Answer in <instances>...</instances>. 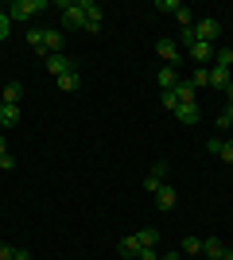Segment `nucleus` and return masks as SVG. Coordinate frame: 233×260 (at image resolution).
I'll return each instance as SVG.
<instances>
[{
  "label": "nucleus",
  "instance_id": "1",
  "mask_svg": "<svg viewBox=\"0 0 233 260\" xmlns=\"http://www.w3.org/2000/svg\"><path fill=\"white\" fill-rule=\"evenodd\" d=\"M43 8H47V0H12L4 12H8L12 23H23V20H31V16H39Z\"/></svg>",
  "mask_w": 233,
  "mask_h": 260
},
{
  "label": "nucleus",
  "instance_id": "2",
  "mask_svg": "<svg viewBox=\"0 0 233 260\" xmlns=\"http://www.w3.org/2000/svg\"><path fill=\"white\" fill-rule=\"evenodd\" d=\"M62 23L86 31V8H82V0H66V4H62Z\"/></svg>",
  "mask_w": 233,
  "mask_h": 260
},
{
  "label": "nucleus",
  "instance_id": "3",
  "mask_svg": "<svg viewBox=\"0 0 233 260\" xmlns=\"http://www.w3.org/2000/svg\"><path fill=\"white\" fill-rule=\"evenodd\" d=\"M190 27H194V39H198V43H214V39L222 35V23L210 20V16H206V20H198V23H190Z\"/></svg>",
  "mask_w": 233,
  "mask_h": 260
},
{
  "label": "nucleus",
  "instance_id": "4",
  "mask_svg": "<svg viewBox=\"0 0 233 260\" xmlns=\"http://www.w3.org/2000/svg\"><path fill=\"white\" fill-rule=\"evenodd\" d=\"M167 171H171V163H155L152 171H148V179H144L148 194H159V186H167Z\"/></svg>",
  "mask_w": 233,
  "mask_h": 260
},
{
  "label": "nucleus",
  "instance_id": "5",
  "mask_svg": "<svg viewBox=\"0 0 233 260\" xmlns=\"http://www.w3.org/2000/svg\"><path fill=\"white\" fill-rule=\"evenodd\" d=\"M62 47H66V35L55 31V27H47V31H43V47H39V54H62Z\"/></svg>",
  "mask_w": 233,
  "mask_h": 260
},
{
  "label": "nucleus",
  "instance_id": "6",
  "mask_svg": "<svg viewBox=\"0 0 233 260\" xmlns=\"http://www.w3.org/2000/svg\"><path fill=\"white\" fill-rule=\"evenodd\" d=\"M47 70H51L55 78H62V74H74L78 66H74L70 54H47Z\"/></svg>",
  "mask_w": 233,
  "mask_h": 260
},
{
  "label": "nucleus",
  "instance_id": "7",
  "mask_svg": "<svg viewBox=\"0 0 233 260\" xmlns=\"http://www.w3.org/2000/svg\"><path fill=\"white\" fill-rule=\"evenodd\" d=\"M187 54H190V62L206 66V62H210V54H214V43H190V47H187Z\"/></svg>",
  "mask_w": 233,
  "mask_h": 260
},
{
  "label": "nucleus",
  "instance_id": "8",
  "mask_svg": "<svg viewBox=\"0 0 233 260\" xmlns=\"http://www.w3.org/2000/svg\"><path fill=\"white\" fill-rule=\"evenodd\" d=\"M0 101H4V105H20V101H23V82H4Z\"/></svg>",
  "mask_w": 233,
  "mask_h": 260
},
{
  "label": "nucleus",
  "instance_id": "9",
  "mask_svg": "<svg viewBox=\"0 0 233 260\" xmlns=\"http://www.w3.org/2000/svg\"><path fill=\"white\" fill-rule=\"evenodd\" d=\"M155 51H159V58H163V66H175V62H179V47L171 43V39H159V43H155Z\"/></svg>",
  "mask_w": 233,
  "mask_h": 260
},
{
  "label": "nucleus",
  "instance_id": "10",
  "mask_svg": "<svg viewBox=\"0 0 233 260\" xmlns=\"http://www.w3.org/2000/svg\"><path fill=\"white\" fill-rule=\"evenodd\" d=\"M140 249H144V245H140V241H136V233H128V237H121V245H117V252H121V256H140Z\"/></svg>",
  "mask_w": 233,
  "mask_h": 260
},
{
  "label": "nucleus",
  "instance_id": "11",
  "mask_svg": "<svg viewBox=\"0 0 233 260\" xmlns=\"http://www.w3.org/2000/svg\"><path fill=\"white\" fill-rule=\"evenodd\" d=\"M171 93L179 98V105H194V86H190L187 78H179V86L171 89Z\"/></svg>",
  "mask_w": 233,
  "mask_h": 260
},
{
  "label": "nucleus",
  "instance_id": "12",
  "mask_svg": "<svg viewBox=\"0 0 233 260\" xmlns=\"http://www.w3.org/2000/svg\"><path fill=\"white\" fill-rule=\"evenodd\" d=\"M175 117H179V124H198L202 113H198V105H179V109H175Z\"/></svg>",
  "mask_w": 233,
  "mask_h": 260
},
{
  "label": "nucleus",
  "instance_id": "13",
  "mask_svg": "<svg viewBox=\"0 0 233 260\" xmlns=\"http://www.w3.org/2000/svg\"><path fill=\"white\" fill-rule=\"evenodd\" d=\"M179 86V70L175 66H159V89H175Z\"/></svg>",
  "mask_w": 233,
  "mask_h": 260
},
{
  "label": "nucleus",
  "instance_id": "14",
  "mask_svg": "<svg viewBox=\"0 0 233 260\" xmlns=\"http://www.w3.org/2000/svg\"><path fill=\"white\" fill-rule=\"evenodd\" d=\"M233 70H222V66H210V86L214 89H225V86H229V82H233Z\"/></svg>",
  "mask_w": 233,
  "mask_h": 260
},
{
  "label": "nucleus",
  "instance_id": "15",
  "mask_svg": "<svg viewBox=\"0 0 233 260\" xmlns=\"http://www.w3.org/2000/svg\"><path fill=\"white\" fill-rule=\"evenodd\" d=\"M0 124H4V128H16V124H20V105H4L0 109Z\"/></svg>",
  "mask_w": 233,
  "mask_h": 260
},
{
  "label": "nucleus",
  "instance_id": "16",
  "mask_svg": "<svg viewBox=\"0 0 233 260\" xmlns=\"http://www.w3.org/2000/svg\"><path fill=\"white\" fill-rule=\"evenodd\" d=\"M222 252H225V245H222V241H218V237H206V241H202V256L218 260V256H222Z\"/></svg>",
  "mask_w": 233,
  "mask_h": 260
},
{
  "label": "nucleus",
  "instance_id": "17",
  "mask_svg": "<svg viewBox=\"0 0 233 260\" xmlns=\"http://www.w3.org/2000/svg\"><path fill=\"white\" fill-rule=\"evenodd\" d=\"M55 82H58V89H62V93H74V89L82 86V74L74 70V74H62V78H55Z\"/></svg>",
  "mask_w": 233,
  "mask_h": 260
},
{
  "label": "nucleus",
  "instance_id": "18",
  "mask_svg": "<svg viewBox=\"0 0 233 260\" xmlns=\"http://www.w3.org/2000/svg\"><path fill=\"white\" fill-rule=\"evenodd\" d=\"M194 89H202V86H210V66H194V74L187 78Z\"/></svg>",
  "mask_w": 233,
  "mask_h": 260
},
{
  "label": "nucleus",
  "instance_id": "19",
  "mask_svg": "<svg viewBox=\"0 0 233 260\" xmlns=\"http://www.w3.org/2000/svg\"><path fill=\"white\" fill-rule=\"evenodd\" d=\"M155 206H159V210H171V206H175V186H159V194H155Z\"/></svg>",
  "mask_w": 233,
  "mask_h": 260
},
{
  "label": "nucleus",
  "instance_id": "20",
  "mask_svg": "<svg viewBox=\"0 0 233 260\" xmlns=\"http://www.w3.org/2000/svg\"><path fill=\"white\" fill-rule=\"evenodd\" d=\"M214 66H222V70L233 66V51H229V47H214Z\"/></svg>",
  "mask_w": 233,
  "mask_h": 260
},
{
  "label": "nucleus",
  "instance_id": "21",
  "mask_svg": "<svg viewBox=\"0 0 233 260\" xmlns=\"http://www.w3.org/2000/svg\"><path fill=\"white\" fill-rule=\"evenodd\" d=\"M136 241H140L144 249H155V241H159V229H136Z\"/></svg>",
  "mask_w": 233,
  "mask_h": 260
},
{
  "label": "nucleus",
  "instance_id": "22",
  "mask_svg": "<svg viewBox=\"0 0 233 260\" xmlns=\"http://www.w3.org/2000/svg\"><path fill=\"white\" fill-rule=\"evenodd\" d=\"M183 252H187V256H198L202 252V237H183Z\"/></svg>",
  "mask_w": 233,
  "mask_h": 260
},
{
  "label": "nucleus",
  "instance_id": "23",
  "mask_svg": "<svg viewBox=\"0 0 233 260\" xmlns=\"http://www.w3.org/2000/svg\"><path fill=\"white\" fill-rule=\"evenodd\" d=\"M23 39H27V43L39 51V47H43V27H27V35H23Z\"/></svg>",
  "mask_w": 233,
  "mask_h": 260
},
{
  "label": "nucleus",
  "instance_id": "24",
  "mask_svg": "<svg viewBox=\"0 0 233 260\" xmlns=\"http://www.w3.org/2000/svg\"><path fill=\"white\" fill-rule=\"evenodd\" d=\"M8 4H0V39H8V31H12V20H8Z\"/></svg>",
  "mask_w": 233,
  "mask_h": 260
},
{
  "label": "nucleus",
  "instance_id": "25",
  "mask_svg": "<svg viewBox=\"0 0 233 260\" xmlns=\"http://www.w3.org/2000/svg\"><path fill=\"white\" fill-rule=\"evenodd\" d=\"M218 159H225V163L233 167V136H229V140H222V152H218Z\"/></svg>",
  "mask_w": 233,
  "mask_h": 260
},
{
  "label": "nucleus",
  "instance_id": "26",
  "mask_svg": "<svg viewBox=\"0 0 233 260\" xmlns=\"http://www.w3.org/2000/svg\"><path fill=\"white\" fill-rule=\"evenodd\" d=\"M175 20L183 23V27H190V8H187V4H179V8H175Z\"/></svg>",
  "mask_w": 233,
  "mask_h": 260
},
{
  "label": "nucleus",
  "instance_id": "27",
  "mask_svg": "<svg viewBox=\"0 0 233 260\" xmlns=\"http://www.w3.org/2000/svg\"><path fill=\"white\" fill-rule=\"evenodd\" d=\"M159 98H163V109H171V113H175V109H179V98H175V93H171V89H163Z\"/></svg>",
  "mask_w": 233,
  "mask_h": 260
},
{
  "label": "nucleus",
  "instance_id": "28",
  "mask_svg": "<svg viewBox=\"0 0 233 260\" xmlns=\"http://www.w3.org/2000/svg\"><path fill=\"white\" fill-rule=\"evenodd\" d=\"M155 8H163V12H171V16H175V8H179V0H155Z\"/></svg>",
  "mask_w": 233,
  "mask_h": 260
},
{
  "label": "nucleus",
  "instance_id": "29",
  "mask_svg": "<svg viewBox=\"0 0 233 260\" xmlns=\"http://www.w3.org/2000/svg\"><path fill=\"white\" fill-rule=\"evenodd\" d=\"M206 152H210V155H218V152H222V136H214V140H206Z\"/></svg>",
  "mask_w": 233,
  "mask_h": 260
},
{
  "label": "nucleus",
  "instance_id": "30",
  "mask_svg": "<svg viewBox=\"0 0 233 260\" xmlns=\"http://www.w3.org/2000/svg\"><path fill=\"white\" fill-rule=\"evenodd\" d=\"M136 260H159V252H155V249H140V256H136Z\"/></svg>",
  "mask_w": 233,
  "mask_h": 260
},
{
  "label": "nucleus",
  "instance_id": "31",
  "mask_svg": "<svg viewBox=\"0 0 233 260\" xmlns=\"http://www.w3.org/2000/svg\"><path fill=\"white\" fill-rule=\"evenodd\" d=\"M16 256V249H12V245H0V260H12Z\"/></svg>",
  "mask_w": 233,
  "mask_h": 260
},
{
  "label": "nucleus",
  "instance_id": "32",
  "mask_svg": "<svg viewBox=\"0 0 233 260\" xmlns=\"http://www.w3.org/2000/svg\"><path fill=\"white\" fill-rule=\"evenodd\" d=\"M222 117H225V120H229V124H233V101H229V105L222 109Z\"/></svg>",
  "mask_w": 233,
  "mask_h": 260
},
{
  "label": "nucleus",
  "instance_id": "33",
  "mask_svg": "<svg viewBox=\"0 0 233 260\" xmlns=\"http://www.w3.org/2000/svg\"><path fill=\"white\" fill-rule=\"evenodd\" d=\"M4 155H8V144H4V136H0V159H4Z\"/></svg>",
  "mask_w": 233,
  "mask_h": 260
},
{
  "label": "nucleus",
  "instance_id": "34",
  "mask_svg": "<svg viewBox=\"0 0 233 260\" xmlns=\"http://www.w3.org/2000/svg\"><path fill=\"white\" fill-rule=\"evenodd\" d=\"M159 260H179V252H163V256H159Z\"/></svg>",
  "mask_w": 233,
  "mask_h": 260
},
{
  "label": "nucleus",
  "instance_id": "35",
  "mask_svg": "<svg viewBox=\"0 0 233 260\" xmlns=\"http://www.w3.org/2000/svg\"><path fill=\"white\" fill-rule=\"evenodd\" d=\"M218 260H233V249H225V252H222V256H218Z\"/></svg>",
  "mask_w": 233,
  "mask_h": 260
},
{
  "label": "nucleus",
  "instance_id": "36",
  "mask_svg": "<svg viewBox=\"0 0 233 260\" xmlns=\"http://www.w3.org/2000/svg\"><path fill=\"white\" fill-rule=\"evenodd\" d=\"M225 98H229V101H233V82H229V86H225Z\"/></svg>",
  "mask_w": 233,
  "mask_h": 260
},
{
  "label": "nucleus",
  "instance_id": "37",
  "mask_svg": "<svg viewBox=\"0 0 233 260\" xmlns=\"http://www.w3.org/2000/svg\"><path fill=\"white\" fill-rule=\"evenodd\" d=\"M0 109H4V101H0Z\"/></svg>",
  "mask_w": 233,
  "mask_h": 260
}]
</instances>
